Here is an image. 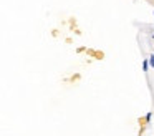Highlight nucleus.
<instances>
[{
	"mask_svg": "<svg viewBox=\"0 0 154 136\" xmlns=\"http://www.w3.org/2000/svg\"><path fill=\"white\" fill-rule=\"evenodd\" d=\"M151 118H152V113H151V111H149V113H146V116H144V119H146V121L149 123V121H151Z\"/></svg>",
	"mask_w": 154,
	"mask_h": 136,
	"instance_id": "2",
	"label": "nucleus"
},
{
	"mask_svg": "<svg viewBox=\"0 0 154 136\" xmlns=\"http://www.w3.org/2000/svg\"><path fill=\"white\" fill-rule=\"evenodd\" d=\"M149 60H144V62H143V70H144V71H147V70H149Z\"/></svg>",
	"mask_w": 154,
	"mask_h": 136,
	"instance_id": "1",
	"label": "nucleus"
},
{
	"mask_svg": "<svg viewBox=\"0 0 154 136\" xmlns=\"http://www.w3.org/2000/svg\"><path fill=\"white\" fill-rule=\"evenodd\" d=\"M152 38H154V35H152Z\"/></svg>",
	"mask_w": 154,
	"mask_h": 136,
	"instance_id": "4",
	"label": "nucleus"
},
{
	"mask_svg": "<svg viewBox=\"0 0 154 136\" xmlns=\"http://www.w3.org/2000/svg\"><path fill=\"white\" fill-rule=\"evenodd\" d=\"M149 65L154 68V53H152V55H149Z\"/></svg>",
	"mask_w": 154,
	"mask_h": 136,
	"instance_id": "3",
	"label": "nucleus"
}]
</instances>
